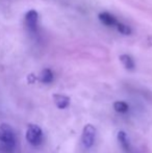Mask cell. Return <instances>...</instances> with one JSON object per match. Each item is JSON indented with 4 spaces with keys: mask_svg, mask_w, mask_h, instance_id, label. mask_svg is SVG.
Here are the masks:
<instances>
[{
    "mask_svg": "<svg viewBox=\"0 0 152 153\" xmlns=\"http://www.w3.org/2000/svg\"><path fill=\"white\" fill-rule=\"evenodd\" d=\"M118 141H119L120 145L125 150L126 153L131 152V145H130L129 139H128V135L126 134V132H124V131H119V132H118Z\"/></svg>",
    "mask_w": 152,
    "mask_h": 153,
    "instance_id": "obj_6",
    "label": "cell"
},
{
    "mask_svg": "<svg viewBox=\"0 0 152 153\" xmlns=\"http://www.w3.org/2000/svg\"><path fill=\"white\" fill-rule=\"evenodd\" d=\"M53 72L50 69H44V70L41 72L39 79L42 81L43 83H50L53 80Z\"/></svg>",
    "mask_w": 152,
    "mask_h": 153,
    "instance_id": "obj_8",
    "label": "cell"
},
{
    "mask_svg": "<svg viewBox=\"0 0 152 153\" xmlns=\"http://www.w3.org/2000/svg\"><path fill=\"white\" fill-rule=\"evenodd\" d=\"M0 142L7 150H13L16 145V135L14 129L6 123L0 124Z\"/></svg>",
    "mask_w": 152,
    "mask_h": 153,
    "instance_id": "obj_1",
    "label": "cell"
},
{
    "mask_svg": "<svg viewBox=\"0 0 152 153\" xmlns=\"http://www.w3.org/2000/svg\"><path fill=\"white\" fill-rule=\"evenodd\" d=\"M114 109L119 114H126L129 111V105L124 101H116L114 103Z\"/></svg>",
    "mask_w": 152,
    "mask_h": 153,
    "instance_id": "obj_10",
    "label": "cell"
},
{
    "mask_svg": "<svg viewBox=\"0 0 152 153\" xmlns=\"http://www.w3.org/2000/svg\"><path fill=\"white\" fill-rule=\"evenodd\" d=\"M98 18H99L100 22H101L102 24L106 25V26H108V27H114V26L116 27V25H117V23H118V20L116 19V17L114 15L110 14V13H108V12L100 13Z\"/></svg>",
    "mask_w": 152,
    "mask_h": 153,
    "instance_id": "obj_5",
    "label": "cell"
},
{
    "mask_svg": "<svg viewBox=\"0 0 152 153\" xmlns=\"http://www.w3.org/2000/svg\"><path fill=\"white\" fill-rule=\"evenodd\" d=\"M38 20H39V14L37 10H30L25 14V26L30 31H36L38 26Z\"/></svg>",
    "mask_w": 152,
    "mask_h": 153,
    "instance_id": "obj_4",
    "label": "cell"
},
{
    "mask_svg": "<svg viewBox=\"0 0 152 153\" xmlns=\"http://www.w3.org/2000/svg\"><path fill=\"white\" fill-rule=\"evenodd\" d=\"M116 27H117L118 31L120 32V33L124 34V36H129V34H131V28H130L128 25L124 24V23H121V22H118L117 25H116Z\"/></svg>",
    "mask_w": 152,
    "mask_h": 153,
    "instance_id": "obj_11",
    "label": "cell"
},
{
    "mask_svg": "<svg viewBox=\"0 0 152 153\" xmlns=\"http://www.w3.org/2000/svg\"><path fill=\"white\" fill-rule=\"evenodd\" d=\"M96 137V129L93 125L87 124L83 127L82 134H81V141L85 147L91 148L94 145V142H95Z\"/></svg>",
    "mask_w": 152,
    "mask_h": 153,
    "instance_id": "obj_3",
    "label": "cell"
},
{
    "mask_svg": "<svg viewBox=\"0 0 152 153\" xmlns=\"http://www.w3.org/2000/svg\"><path fill=\"white\" fill-rule=\"evenodd\" d=\"M120 61L123 64V66L125 67L127 70H133L134 69V62L131 59V56H129L128 54H122L120 55Z\"/></svg>",
    "mask_w": 152,
    "mask_h": 153,
    "instance_id": "obj_9",
    "label": "cell"
},
{
    "mask_svg": "<svg viewBox=\"0 0 152 153\" xmlns=\"http://www.w3.org/2000/svg\"><path fill=\"white\" fill-rule=\"evenodd\" d=\"M26 140L31 146L41 145L43 141V131L41 127L36 124L28 125L26 130Z\"/></svg>",
    "mask_w": 152,
    "mask_h": 153,
    "instance_id": "obj_2",
    "label": "cell"
},
{
    "mask_svg": "<svg viewBox=\"0 0 152 153\" xmlns=\"http://www.w3.org/2000/svg\"><path fill=\"white\" fill-rule=\"evenodd\" d=\"M53 100L59 108H66L70 104V98L66 95L62 94H54L53 95Z\"/></svg>",
    "mask_w": 152,
    "mask_h": 153,
    "instance_id": "obj_7",
    "label": "cell"
}]
</instances>
